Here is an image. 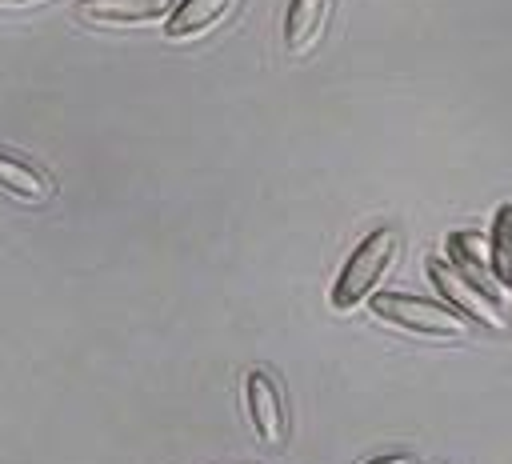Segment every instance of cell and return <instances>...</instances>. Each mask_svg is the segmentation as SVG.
Returning <instances> with one entry per match:
<instances>
[{"label": "cell", "instance_id": "obj_1", "mask_svg": "<svg viewBox=\"0 0 512 464\" xmlns=\"http://www.w3.org/2000/svg\"><path fill=\"white\" fill-rule=\"evenodd\" d=\"M396 256H400V232L396 228H372L352 248V256L344 260V268H340V276L332 284V308L336 312L360 308L376 292V284L392 272Z\"/></svg>", "mask_w": 512, "mask_h": 464}, {"label": "cell", "instance_id": "obj_2", "mask_svg": "<svg viewBox=\"0 0 512 464\" xmlns=\"http://www.w3.org/2000/svg\"><path fill=\"white\" fill-rule=\"evenodd\" d=\"M372 312L380 320H388L392 328L428 336V340H464L468 336V320L436 300L424 296H408V292H376L372 296Z\"/></svg>", "mask_w": 512, "mask_h": 464}, {"label": "cell", "instance_id": "obj_3", "mask_svg": "<svg viewBox=\"0 0 512 464\" xmlns=\"http://www.w3.org/2000/svg\"><path fill=\"white\" fill-rule=\"evenodd\" d=\"M244 408H248V420H252V432L264 440V444H284L288 436V424H284V400H280V388L268 372H248L244 376Z\"/></svg>", "mask_w": 512, "mask_h": 464}, {"label": "cell", "instance_id": "obj_4", "mask_svg": "<svg viewBox=\"0 0 512 464\" xmlns=\"http://www.w3.org/2000/svg\"><path fill=\"white\" fill-rule=\"evenodd\" d=\"M172 16V0H80V20L96 28H148Z\"/></svg>", "mask_w": 512, "mask_h": 464}, {"label": "cell", "instance_id": "obj_5", "mask_svg": "<svg viewBox=\"0 0 512 464\" xmlns=\"http://www.w3.org/2000/svg\"><path fill=\"white\" fill-rule=\"evenodd\" d=\"M332 8H336V0H288V12H284V52L288 56H308L324 40Z\"/></svg>", "mask_w": 512, "mask_h": 464}, {"label": "cell", "instance_id": "obj_6", "mask_svg": "<svg viewBox=\"0 0 512 464\" xmlns=\"http://www.w3.org/2000/svg\"><path fill=\"white\" fill-rule=\"evenodd\" d=\"M428 276H432V284H436L444 296H452V304L464 308L468 320H484V324H492V328H508V324H504V312L496 308V300L484 296L476 284H468V280H464L456 268H448L444 260H428ZM452 304H448V308H452Z\"/></svg>", "mask_w": 512, "mask_h": 464}, {"label": "cell", "instance_id": "obj_7", "mask_svg": "<svg viewBox=\"0 0 512 464\" xmlns=\"http://www.w3.org/2000/svg\"><path fill=\"white\" fill-rule=\"evenodd\" d=\"M236 8H240V0H180V4H172L164 32H168V40H200V36L216 32Z\"/></svg>", "mask_w": 512, "mask_h": 464}, {"label": "cell", "instance_id": "obj_8", "mask_svg": "<svg viewBox=\"0 0 512 464\" xmlns=\"http://www.w3.org/2000/svg\"><path fill=\"white\" fill-rule=\"evenodd\" d=\"M0 192L16 196L20 204L40 208V204L52 200L56 184H52V176H48L44 168H36V164H28V160H20V156L0 152Z\"/></svg>", "mask_w": 512, "mask_h": 464}, {"label": "cell", "instance_id": "obj_9", "mask_svg": "<svg viewBox=\"0 0 512 464\" xmlns=\"http://www.w3.org/2000/svg\"><path fill=\"white\" fill-rule=\"evenodd\" d=\"M492 268H496V276L512 288V204L500 208V216H496V232H492Z\"/></svg>", "mask_w": 512, "mask_h": 464}, {"label": "cell", "instance_id": "obj_10", "mask_svg": "<svg viewBox=\"0 0 512 464\" xmlns=\"http://www.w3.org/2000/svg\"><path fill=\"white\" fill-rule=\"evenodd\" d=\"M368 464H412V456H408V452H392V456H376V460H368Z\"/></svg>", "mask_w": 512, "mask_h": 464}, {"label": "cell", "instance_id": "obj_11", "mask_svg": "<svg viewBox=\"0 0 512 464\" xmlns=\"http://www.w3.org/2000/svg\"><path fill=\"white\" fill-rule=\"evenodd\" d=\"M8 8H28V4H40V0H4Z\"/></svg>", "mask_w": 512, "mask_h": 464}]
</instances>
